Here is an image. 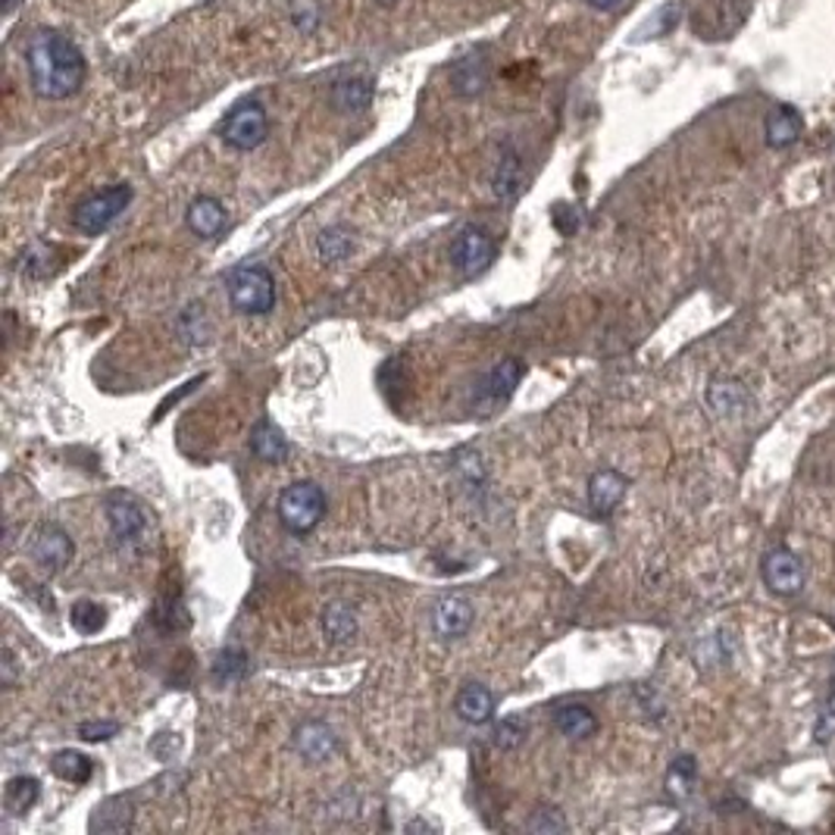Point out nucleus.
Instances as JSON below:
<instances>
[{
    "instance_id": "obj_31",
    "label": "nucleus",
    "mask_w": 835,
    "mask_h": 835,
    "mask_svg": "<svg viewBox=\"0 0 835 835\" xmlns=\"http://www.w3.org/2000/svg\"><path fill=\"white\" fill-rule=\"evenodd\" d=\"M69 623H72L76 632H82V635H94V632H101L106 623L104 607L94 605V601H76L72 610H69Z\"/></svg>"
},
{
    "instance_id": "obj_39",
    "label": "nucleus",
    "mask_w": 835,
    "mask_h": 835,
    "mask_svg": "<svg viewBox=\"0 0 835 835\" xmlns=\"http://www.w3.org/2000/svg\"><path fill=\"white\" fill-rule=\"evenodd\" d=\"M814 738L820 742V745H826V742H833L835 738V689H833V695H830V701H826L823 713H820V720H816Z\"/></svg>"
},
{
    "instance_id": "obj_11",
    "label": "nucleus",
    "mask_w": 835,
    "mask_h": 835,
    "mask_svg": "<svg viewBox=\"0 0 835 835\" xmlns=\"http://www.w3.org/2000/svg\"><path fill=\"white\" fill-rule=\"evenodd\" d=\"M522 379V363L517 357H507L498 366H492L485 379L476 388V404H479L485 414H492L495 407H501L504 400H510V395L517 392Z\"/></svg>"
},
{
    "instance_id": "obj_43",
    "label": "nucleus",
    "mask_w": 835,
    "mask_h": 835,
    "mask_svg": "<svg viewBox=\"0 0 835 835\" xmlns=\"http://www.w3.org/2000/svg\"><path fill=\"white\" fill-rule=\"evenodd\" d=\"M376 3L379 7H385V10H392V7H397L400 0H376Z\"/></svg>"
},
{
    "instance_id": "obj_20",
    "label": "nucleus",
    "mask_w": 835,
    "mask_h": 835,
    "mask_svg": "<svg viewBox=\"0 0 835 835\" xmlns=\"http://www.w3.org/2000/svg\"><path fill=\"white\" fill-rule=\"evenodd\" d=\"M748 388L738 379H713L708 388V404L720 414V417H732L742 414L748 407Z\"/></svg>"
},
{
    "instance_id": "obj_37",
    "label": "nucleus",
    "mask_w": 835,
    "mask_h": 835,
    "mask_svg": "<svg viewBox=\"0 0 835 835\" xmlns=\"http://www.w3.org/2000/svg\"><path fill=\"white\" fill-rule=\"evenodd\" d=\"M551 223H554V229L561 232V235H576L583 216H579V210L569 207V204H557V207L551 210Z\"/></svg>"
},
{
    "instance_id": "obj_38",
    "label": "nucleus",
    "mask_w": 835,
    "mask_h": 835,
    "mask_svg": "<svg viewBox=\"0 0 835 835\" xmlns=\"http://www.w3.org/2000/svg\"><path fill=\"white\" fill-rule=\"evenodd\" d=\"M120 732V723L116 720H88L79 726V735L84 742H106Z\"/></svg>"
},
{
    "instance_id": "obj_5",
    "label": "nucleus",
    "mask_w": 835,
    "mask_h": 835,
    "mask_svg": "<svg viewBox=\"0 0 835 835\" xmlns=\"http://www.w3.org/2000/svg\"><path fill=\"white\" fill-rule=\"evenodd\" d=\"M132 204V185L120 182V185H110V189L98 191L91 198H84L82 204L72 213V226L82 232V235H101L106 232Z\"/></svg>"
},
{
    "instance_id": "obj_21",
    "label": "nucleus",
    "mask_w": 835,
    "mask_h": 835,
    "mask_svg": "<svg viewBox=\"0 0 835 835\" xmlns=\"http://www.w3.org/2000/svg\"><path fill=\"white\" fill-rule=\"evenodd\" d=\"M522 182H526V172H522V160L517 150H504L501 160H498V169L492 176V191L498 201H514L522 191Z\"/></svg>"
},
{
    "instance_id": "obj_2",
    "label": "nucleus",
    "mask_w": 835,
    "mask_h": 835,
    "mask_svg": "<svg viewBox=\"0 0 835 835\" xmlns=\"http://www.w3.org/2000/svg\"><path fill=\"white\" fill-rule=\"evenodd\" d=\"M752 3L754 0H698L689 16L691 32L701 42H726L748 22Z\"/></svg>"
},
{
    "instance_id": "obj_12",
    "label": "nucleus",
    "mask_w": 835,
    "mask_h": 835,
    "mask_svg": "<svg viewBox=\"0 0 835 835\" xmlns=\"http://www.w3.org/2000/svg\"><path fill=\"white\" fill-rule=\"evenodd\" d=\"M473 620H476V610L470 605V598H463V595H448L432 610V629L444 642L463 639L473 627Z\"/></svg>"
},
{
    "instance_id": "obj_24",
    "label": "nucleus",
    "mask_w": 835,
    "mask_h": 835,
    "mask_svg": "<svg viewBox=\"0 0 835 835\" xmlns=\"http://www.w3.org/2000/svg\"><path fill=\"white\" fill-rule=\"evenodd\" d=\"M554 726L564 732L566 738H588L598 732V720L585 704H564L554 710Z\"/></svg>"
},
{
    "instance_id": "obj_1",
    "label": "nucleus",
    "mask_w": 835,
    "mask_h": 835,
    "mask_svg": "<svg viewBox=\"0 0 835 835\" xmlns=\"http://www.w3.org/2000/svg\"><path fill=\"white\" fill-rule=\"evenodd\" d=\"M29 82L42 101H66L84 84L88 64L79 44L60 29H38L29 38Z\"/></svg>"
},
{
    "instance_id": "obj_15",
    "label": "nucleus",
    "mask_w": 835,
    "mask_h": 835,
    "mask_svg": "<svg viewBox=\"0 0 835 835\" xmlns=\"http://www.w3.org/2000/svg\"><path fill=\"white\" fill-rule=\"evenodd\" d=\"M492 79V64L488 54H466L460 57L454 69H451V88L458 91L460 98H476L488 88Z\"/></svg>"
},
{
    "instance_id": "obj_7",
    "label": "nucleus",
    "mask_w": 835,
    "mask_h": 835,
    "mask_svg": "<svg viewBox=\"0 0 835 835\" xmlns=\"http://www.w3.org/2000/svg\"><path fill=\"white\" fill-rule=\"evenodd\" d=\"M106 522L113 539L123 548H142L150 535V514L145 504L128 492H113L106 498Z\"/></svg>"
},
{
    "instance_id": "obj_30",
    "label": "nucleus",
    "mask_w": 835,
    "mask_h": 835,
    "mask_svg": "<svg viewBox=\"0 0 835 835\" xmlns=\"http://www.w3.org/2000/svg\"><path fill=\"white\" fill-rule=\"evenodd\" d=\"M54 245H44V241H35L32 248H25L20 257V272L22 275H29V279H44V275H50L54 267H50V260H54Z\"/></svg>"
},
{
    "instance_id": "obj_18",
    "label": "nucleus",
    "mask_w": 835,
    "mask_h": 835,
    "mask_svg": "<svg viewBox=\"0 0 835 835\" xmlns=\"http://www.w3.org/2000/svg\"><path fill=\"white\" fill-rule=\"evenodd\" d=\"M454 710L463 723L470 726H482L495 716V695L485 689L482 682H466L454 698Z\"/></svg>"
},
{
    "instance_id": "obj_22",
    "label": "nucleus",
    "mask_w": 835,
    "mask_h": 835,
    "mask_svg": "<svg viewBox=\"0 0 835 835\" xmlns=\"http://www.w3.org/2000/svg\"><path fill=\"white\" fill-rule=\"evenodd\" d=\"M42 798V782L35 776H13L3 789V808L13 816L29 814Z\"/></svg>"
},
{
    "instance_id": "obj_34",
    "label": "nucleus",
    "mask_w": 835,
    "mask_h": 835,
    "mask_svg": "<svg viewBox=\"0 0 835 835\" xmlns=\"http://www.w3.org/2000/svg\"><path fill=\"white\" fill-rule=\"evenodd\" d=\"M526 735H529V723H526L522 716H507V720H501V723L495 726L492 742H495L498 748H504V752H510V748H517V745L526 742Z\"/></svg>"
},
{
    "instance_id": "obj_16",
    "label": "nucleus",
    "mask_w": 835,
    "mask_h": 835,
    "mask_svg": "<svg viewBox=\"0 0 835 835\" xmlns=\"http://www.w3.org/2000/svg\"><path fill=\"white\" fill-rule=\"evenodd\" d=\"M185 223H189V229L198 235V238H216L219 232L226 229V223H229V213L226 207L216 201V198H210V194H201V198H194L185 210Z\"/></svg>"
},
{
    "instance_id": "obj_13",
    "label": "nucleus",
    "mask_w": 835,
    "mask_h": 835,
    "mask_svg": "<svg viewBox=\"0 0 835 835\" xmlns=\"http://www.w3.org/2000/svg\"><path fill=\"white\" fill-rule=\"evenodd\" d=\"M376 98V79L366 76V72H357V76H341L335 79L332 91H329V101L338 113H363L370 110Z\"/></svg>"
},
{
    "instance_id": "obj_42",
    "label": "nucleus",
    "mask_w": 835,
    "mask_h": 835,
    "mask_svg": "<svg viewBox=\"0 0 835 835\" xmlns=\"http://www.w3.org/2000/svg\"><path fill=\"white\" fill-rule=\"evenodd\" d=\"M22 0H3V16H13V10L20 7Z\"/></svg>"
},
{
    "instance_id": "obj_10",
    "label": "nucleus",
    "mask_w": 835,
    "mask_h": 835,
    "mask_svg": "<svg viewBox=\"0 0 835 835\" xmlns=\"http://www.w3.org/2000/svg\"><path fill=\"white\" fill-rule=\"evenodd\" d=\"M760 576L772 595H782V598H792L804 588V566L789 548H772L760 564Z\"/></svg>"
},
{
    "instance_id": "obj_4",
    "label": "nucleus",
    "mask_w": 835,
    "mask_h": 835,
    "mask_svg": "<svg viewBox=\"0 0 835 835\" xmlns=\"http://www.w3.org/2000/svg\"><path fill=\"white\" fill-rule=\"evenodd\" d=\"M229 301L238 314L263 316L275 307V279L267 267L248 263L229 275Z\"/></svg>"
},
{
    "instance_id": "obj_14",
    "label": "nucleus",
    "mask_w": 835,
    "mask_h": 835,
    "mask_svg": "<svg viewBox=\"0 0 835 835\" xmlns=\"http://www.w3.org/2000/svg\"><path fill=\"white\" fill-rule=\"evenodd\" d=\"M294 752L301 754L311 764H323L338 752V738H335L332 726L319 723V720H307L294 730Z\"/></svg>"
},
{
    "instance_id": "obj_17",
    "label": "nucleus",
    "mask_w": 835,
    "mask_h": 835,
    "mask_svg": "<svg viewBox=\"0 0 835 835\" xmlns=\"http://www.w3.org/2000/svg\"><path fill=\"white\" fill-rule=\"evenodd\" d=\"M627 488L629 479L623 473H617V470H601V473H595L591 479H588V504H591V510H598V514H613L620 501L627 498Z\"/></svg>"
},
{
    "instance_id": "obj_8",
    "label": "nucleus",
    "mask_w": 835,
    "mask_h": 835,
    "mask_svg": "<svg viewBox=\"0 0 835 835\" xmlns=\"http://www.w3.org/2000/svg\"><path fill=\"white\" fill-rule=\"evenodd\" d=\"M495 253H498V245L488 232L479 226H466L458 232L451 245V263L463 279H476L495 263Z\"/></svg>"
},
{
    "instance_id": "obj_27",
    "label": "nucleus",
    "mask_w": 835,
    "mask_h": 835,
    "mask_svg": "<svg viewBox=\"0 0 835 835\" xmlns=\"http://www.w3.org/2000/svg\"><path fill=\"white\" fill-rule=\"evenodd\" d=\"M91 830L101 833H126L132 830V804L126 798H110L98 808V814L91 816Z\"/></svg>"
},
{
    "instance_id": "obj_3",
    "label": "nucleus",
    "mask_w": 835,
    "mask_h": 835,
    "mask_svg": "<svg viewBox=\"0 0 835 835\" xmlns=\"http://www.w3.org/2000/svg\"><path fill=\"white\" fill-rule=\"evenodd\" d=\"M279 520L294 535H307L326 517V492L316 482H292L279 495Z\"/></svg>"
},
{
    "instance_id": "obj_19",
    "label": "nucleus",
    "mask_w": 835,
    "mask_h": 835,
    "mask_svg": "<svg viewBox=\"0 0 835 835\" xmlns=\"http://www.w3.org/2000/svg\"><path fill=\"white\" fill-rule=\"evenodd\" d=\"M801 132H804V120H801V113L789 104L772 106L767 123H764V135H767V145H770L772 150L792 147L794 142L801 138Z\"/></svg>"
},
{
    "instance_id": "obj_6",
    "label": "nucleus",
    "mask_w": 835,
    "mask_h": 835,
    "mask_svg": "<svg viewBox=\"0 0 835 835\" xmlns=\"http://www.w3.org/2000/svg\"><path fill=\"white\" fill-rule=\"evenodd\" d=\"M270 135V113L257 98H245L232 106L223 123V142L232 150H257Z\"/></svg>"
},
{
    "instance_id": "obj_28",
    "label": "nucleus",
    "mask_w": 835,
    "mask_h": 835,
    "mask_svg": "<svg viewBox=\"0 0 835 835\" xmlns=\"http://www.w3.org/2000/svg\"><path fill=\"white\" fill-rule=\"evenodd\" d=\"M316 248H319V257L326 263H341V260H348V253L354 251V235H351V229H345V226L323 229L319 238H316Z\"/></svg>"
},
{
    "instance_id": "obj_33",
    "label": "nucleus",
    "mask_w": 835,
    "mask_h": 835,
    "mask_svg": "<svg viewBox=\"0 0 835 835\" xmlns=\"http://www.w3.org/2000/svg\"><path fill=\"white\" fill-rule=\"evenodd\" d=\"M289 16H292V25L301 35H314L316 29L323 25V3L319 0H292Z\"/></svg>"
},
{
    "instance_id": "obj_26",
    "label": "nucleus",
    "mask_w": 835,
    "mask_h": 835,
    "mask_svg": "<svg viewBox=\"0 0 835 835\" xmlns=\"http://www.w3.org/2000/svg\"><path fill=\"white\" fill-rule=\"evenodd\" d=\"M323 632L332 645H348L357 635V617L348 605H329L323 613Z\"/></svg>"
},
{
    "instance_id": "obj_9",
    "label": "nucleus",
    "mask_w": 835,
    "mask_h": 835,
    "mask_svg": "<svg viewBox=\"0 0 835 835\" xmlns=\"http://www.w3.org/2000/svg\"><path fill=\"white\" fill-rule=\"evenodd\" d=\"M29 551H32V561L42 566L44 573H64L69 561H72V554H76V544L69 539V532L60 529V526H54V522H47L42 526L35 535H32V544H29Z\"/></svg>"
},
{
    "instance_id": "obj_36",
    "label": "nucleus",
    "mask_w": 835,
    "mask_h": 835,
    "mask_svg": "<svg viewBox=\"0 0 835 835\" xmlns=\"http://www.w3.org/2000/svg\"><path fill=\"white\" fill-rule=\"evenodd\" d=\"M529 830L532 833H564L566 820L561 816L557 808H542L539 814L529 820Z\"/></svg>"
},
{
    "instance_id": "obj_41",
    "label": "nucleus",
    "mask_w": 835,
    "mask_h": 835,
    "mask_svg": "<svg viewBox=\"0 0 835 835\" xmlns=\"http://www.w3.org/2000/svg\"><path fill=\"white\" fill-rule=\"evenodd\" d=\"M591 10H601V13H617V10H623L629 0H585Z\"/></svg>"
},
{
    "instance_id": "obj_40",
    "label": "nucleus",
    "mask_w": 835,
    "mask_h": 835,
    "mask_svg": "<svg viewBox=\"0 0 835 835\" xmlns=\"http://www.w3.org/2000/svg\"><path fill=\"white\" fill-rule=\"evenodd\" d=\"M3 686H7V689H13V686H16V664H13L10 647L3 651Z\"/></svg>"
},
{
    "instance_id": "obj_25",
    "label": "nucleus",
    "mask_w": 835,
    "mask_h": 835,
    "mask_svg": "<svg viewBox=\"0 0 835 835\" xmlns=\"http://www.w3.org/2000/svg\"><path fill=\"white\" fill-rule=\"evenodd\" d=\"M50 770H54V776L72 782V786H84V782L91 779V772H94V764H91V757H84L82 752L64 748V752H57L50 757Z\"/></svg>"
},
{
    "instance_id": "obj_32",
    "label": "nucleus",
    "mask_w": 835,
    "mask_h": 835,
    "mask_svg": "<svg viewBox=\"0 0 835 835\" xmlns=\"http://www.w3.org/2000/svg\"><path fill=\"white\" fill-rule=\"evenodd\" d=\"M245 673H248V657H245V651H238V647L219 651V657L213 661V679H216V682H235V679H241Z\"/></svg>"
},
{
    "instance_id": "obj_23",
    "label": "nucleus",
    "mask_w": 835,
    "mask_h": 835,
    "mask_svg": "<svg viewBox=\"0 0 835 835\" xmlns=\"http://www.w3.org/2000/svg\"><path fill=\"white\" fill-rule=\"evenodd\" d=\"M251 451L263 463H282L289 458V441L272 422H257L251 432Z\"/></svg>"
},
{
    "instance_id": "obj_29",
    "label": "nucleus",
    "mask_w": 835,
    "mask_h": 835,
    "mask_svg": "<svg viewBox=\"0 0 835 835\" xmlns=\"http://www.w3.org/2000/svg\"><path fill=\"white\" fill-rule=\"evenodd\" d=\"M679 20H682V7L676 3V0H669V3H664L651 20L645 22L647 29H642L639 35H635V42H647V38H664V35H669L676 25H679Z\"/></svg>"
},
{
    "instance_id": "obj_35",
    "label": "nucleus",
    "mask_w": 835,
    "mask_h": 835,
    "mask_svg": "<svg viewBox=\"0 0 835 835\" xmlns=\"http://www.w3.org/2000/svg\"><path fill=\"white\" fill-rule=\"evenodd\" d=\"M695 776H698L695 757H691V754H679V757L673 760V767H669V789L679 794H689Z\"/></svg>"
}]
</instances>
